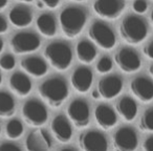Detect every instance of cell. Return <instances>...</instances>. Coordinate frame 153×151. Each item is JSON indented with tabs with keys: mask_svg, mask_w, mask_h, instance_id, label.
I'll return each mask as SVG.
<instances>
[{
	"mask_svg": "<svg viewBox=\"0 0 153 151\" xmlns=\"http://www.w3.org/2000/svg\"><path fill=\"white\" fill-rule=\"evenodd\" d=\"M38 92L40 97L53 108L60 107L68 98L67 82L62 77H51L39 85Z\"/></svg>",
	"mask_w": 153,
	"mask_h": 151,
	"instance_id": "6da1fadb",
	"label": "cell"
},
{
	"mask_svg": "<svg viewBox=\"0 0 153 151\" xmlns=\"http://www.w3.org/2000/svg\"><path fill=\"white\" fill-rule=\"evenodd\" d=\"M60 25L64 36L69 39L78 37L87 21V13L78 7H67L60 13Z\"/></svg>",
	"mask_w": 153,
	"mask_h": 151,
	"instance_id": "7a4b0ae2",
	"label": "cell"
},
{
	"mask_svg": "<svg viewBox=\"0 0 153 151\" xmlns=\"http://www.w3.org/2000/svg\"><path fill=\"white\" fill-rule=\"evenodd\" d=\"M120 34L128 44L136 45L142 43L148 36V26L143 18L129 15L125 17L120 25Z\"/></svg>",
	"mask_w": 153,
	"mask_h": 151,
	"instance_id": "3957f363",
	"label": "cell"
},
{
	"mask_svg": "<svg viewBox=\"0 0 153 151\" xmlns=\"http://www.w3.org/2000/svg\"><path fill=\"white\" fill-rule=\"evenodd\" d=\"M44 56L55 69L63 71L72 62V51L69 44L63 41H55L45 47Z\"/></svg>",
	"mask_w": 153,
	"mask_h": 151,
	"instance_id": "277c9868",
	"label": "cell"
},
{
	"mask_svg": "<svg viewBox=\"0 0 153 151\" xmlns=\"http://www.w3.org/2000/svg\"><path fill=\"white\" fill-rule=\"evenodd\" d=\"M22 118L30 127H41L48 120V112L44 103L37 99H30L22 105Z\"/></svg>",
	"mask_w": 153,
	"mask_h": 151,
	"instance_id": "5b68a950",
	"label": "cell"
},
{
	"mask_svg": "<svg viewBox=\"0 0 153 151\" xmlns=\"http://www.w3.org/2000/svg\"><path fill=\"white\" fill-rule=\"evenodd\" d=\"M90 40L103 49H112L117 44V36L113 30L103 21H94L88 30Z\"/></svg>",
	"mask_w": 153,
	"mask_h": 151,
	"instance_id": "8992f818",
	"label": "cell"
},
{
	"mask_svg": "<svg viewBox=\"0 0 153 151\" xmlns=\"http://www.w3.org/2000/svg\"><path fill=\"white\" fill-rule=\"evenodd\" d=\"M40 38L30 32H21L14 35L10 42L12 51L17 55L34 53L40 47Z\"/></svg>",
	"mask_w": 153,
	"mask_h": 151,
	"instance_id": "52a82bcc",
	"label": "cell"
},
{
	"mask_svg": "<svg viewBox=\"0 0 153 151\" xmlns=\"http://www.w3.org/2000/svg\"><path fill=\"white\" fill-rule=\"evenodd\" d=\"M114 151H135L138 146V138L134 128L123 126L114 132L112 136Z\"/></svg>",
	"mask_w": 153,
	"mask_h": 151,
	"instance_id": "ba28073f",
	"label": "cell"
},
{
	"mask_svg": "<svg viewBox=\"0 0 153 151\" xmlns=\"http://www.w3.org/2000/svg\"><path fill=\"white\" fill-rule=\"evenodd\" d=\"M67 115L76 128L87 127L90 122L89 105L82 99H74L67 106Z\"/></svg>",
	"mask_w": 153,
	"mask_h": 151,
	"instance_id": "9c48e42d",
	"label": "cell"
},
{
	"mask_svg": "<svg viewBox=\"0 0 153 151\" xmlns=\"http://www.w3.org/2000/svg\"><path fill=\"white\" fill-rule=\"evenodd\" d=\"M114 62L117 67L126 74H133L142 67L140 55L130 47L120 48L114 54Z\"/></svg>",
	"mask_w": 153,
	"mask_h": 151,
	"instance_id": "30bf717a",
	"label": "cell"
},
{
	"mask_svg": "<svg viewBox=\"0 0 153 151\" xmlns=\"http://www.w3.org/2000/svg\"><path fill=\"white\" fill-rule=\"evenodd\" d=\"M79 146L82 151H108V141L101 131L87 130L79 135Z\"/></svg>",
	"mask_w": 153,
	"mask_h": 151,
	"instance_id": "8fae6325",
	"label": "cell"
},
{
	"mask_svg": "<svg viewBox=\"0 0 153 151\" xmlns=\"http://www.w3.org/2000/svg\"><path fill=\"white\" fill-rule=\"evenodd\" d=\"M94 12L103 19L113 20L121 16L125 9L124 0H96L92 5Z\"/></svg>",
	"mask_w": 153,
	"mask_h": 151,
	"instance_id": "7c38bea8",
	"label": "cell"
},
{
	"mask_svg": "<svg viewBox=\"0 0 153 151\" xmlns=\"http://www.w3.org/2000/svg\"><path fill=\"white\" fill-rule=\"evenodd\" d=\"M53 147V140L46 129L37 128L30 131L25 138L27 151H49Z\"/></svg>",
	"mask_w": 153,
	"mask_h": 151,
	"instance_id": "4fadbf2b",
	"label": "cell"
},
{
	"mask_svg": "<svg viewBox=\"0 0 153 151\" xmlns=\"http://www.w3.org/2000/svg\"><path fill=\"white\" fill-rule=\"evenodd\" d=\"M123 80L117 74H109L103 77L98 83V92L105 100H111L117 97L123 90Z\"/></svg>",
	"mask_w": 153,
	"mask_h": 151,
	"instance_id": "5bb4252c",
	"label": "cell"
},
{
	"mask_svg": "<svg viewBox=\"0 0 153 151\" xmlns=\"http://www.w3.org/2000/svg\"><path fill=\"white\" fill-rule=\"evenodd\" d=\"M130 90L137 100L149 103L153 100V81L146 77H136L130 82Z\"/></svg>",
	"mask_w": 153,
	"mask_h": 151,
	"instance_id": "9a60e30c",
	"label": "cell"
},
{
	"mask_svg": "<svg viewBox=\"0 0 153 151\" xmlns=\"http://www.w3.org/2000/svg\"><path fill=\"white\" fill-rule=\"evenodd\" d=\"M94 81V74L90 68L80 66L74 70L70 78V82L76 91L79 94H85L90 89Z\"/></svg>",
	"mask_w": 153,
	"mask_h": 151,
	"instance_id": "2e32d148",
	"label": "cell"
},
{
	"mask_svg": "<svg viewBox=\"0 0 153 151\" xmlns=\"http://www.w3.org/2000/svg\"><path fill=\"white\" fill-rule=\"evenodd\" d=\"M51 129L56 140L60 143H67L72 138V127L68 118L64 115H58L51 123Z\"/></svg>",
	"mask_w": 153,
	"mask_h": 151,
	"instance_id": "e0dca14e",
	"label": "cell"
},
{
	"mask_svg": "<svg viewBox=\"0 0 153 151\" xmlns=\"http://www.w3.org/2000/svg\"><path fill=\"white\" fill-rule=\"evenodd\" d=\"M94 120L102 129L109 130L117 124L115 111L107 104H99L94 109Z\"/></svg>",
	"mask_w": 153,
	"mask_h": 151,
	"instance_id": "ac0fdd59",
	"label": "cell"
},
{
	"mask_svg": "<svg viewBox=\"0 0 153 151\" xmlns=\"http://www.w3.org/2000/svg\"><path fill=\"white\" fill-rule=\"evenodd\" d=\"M9 85L11 90L20 98L28 96L32 91L33 84L28 76L21 71H16L10 77Z\"/></svg>",
	"mask_w": 153,
	"mask_h": 151,
	"instance_id": "d6986e66",
	"label": "cell"
},
{
	"mask_svg": "<svg viewBox=\"0 0 153 151\" xmlns=\"http://www.w3.org/2000/svg\"><path fill=\"white\" fill-rule=\"evenodd\" d=\"M20 65L26 74L35 78H41L45 76L47 69H48V66H47L45 60H43L40 57H37V56L24 58L20 62Z\"/></svg>",
	"mask_w": 153,
	"mask_h": 151,
	"instance_id": "ffe728a7",
	"label": "cell"
},
{
	"mask_svg": "<svg viewBox=\"0 0 153 151\" xmlns=\"http://www.w3.org/2000/svg\"><path fill=\"white\" fill-rule=\"evenodd\" d=\"M115 109L117 113L127 122H132L137 115V104L133 98L124 96L115 102Z\"/></svg>",
	"mask_w": 153,
	"mask_h": 151,
	"instance_id": "44dd1931",
	"label": "cell"
},
{
	"mask_svg": "<svg viewBox=\"0 0 153 151\" xmlns=\"http://www.w3.org/2000/svg\"><path fill=\"white\" fill-rule=\"evenodd\" d=\"M9 20L15 28H23L33 21V13L25 7H15L10 11Z\"/></svg>",
	"mask_w": 153,
	"mask_h": 151,
	"instance_id": "7402d4cb",
	"label": "cell"
},
{
	"mask_svg": "<svg viewBox=\"0 0 153 151\" xmlns=\"http://www.w3.org/2000/svg\"><path fill=\"white\" fill-rule=\"evenodd\" d=\"M36 25L39 33L45 37H53L57 34V22L55 20V17L48 13L41 14L37 18Z\"/></svg>",
	"mask_w": 153,
	"mask_h": 151,
	"instance_id": "603a6c76",
	"label": "cell"
},
{
	"mask_svg": "<svg viewBox=\"0 0 153 151\" xmlns=\"http://www.w3.org/2000/svg\"><path fill=\"white\" fill-rule=\"evenodd\" d=\"M76 56L80 62L84 64H90L97 57V48L92 42L88 40H81L76 47Z\"/></svg>",
	"mask_w": 153,
	"mask_h": 151,
	"instance_id": "cb8c5ba5",
	"label": "cell"
},
{
	"mask_svg": "<svg viewBox=\"0 0 153 151\" xmlns=\"http://www.w3.org/2000/svg\"><path fill=\"white\" fill-rule=\"evenodd\" d=\"M16 112V102L7 91H0V118H11Z\"/></svg>",
	"mask_w": 153,
	"mask_h": 151,
	"instance_id": "d4e9b609",
	"label": "cell"
},
{
	"mask_svg": "<svg viewBox=\"0 0 153 151\" xmlns=\"http://www.w3.org/2000/svg\"><path fill=\"white\" fill-rule=\"evenodd\" d=\"M24 132L23 124L20 120L12 119L5 125V135L10 140H18Z\"/></svg>",
	"mask_w": 153,
	"mask_h": 151,
	"instance_id": "484cf974",
	"label": "cell"
},
{
	"mask_svg": "<svg viewBox=\"0 0 153 151\" xmlns=\"http://www.w3.org/2000/svg\"><path fill=\"white\" fill-rule=\"evenodd\" d=\"M138 127L144 132H153V107L146 109L143 112Z\"/></svg>",
	"mask_w": 153,
	"mask_h": 151,
	"instance_id": "4316f807",
	"label": "cell"
},
{
	"mask_svg": "<svg viewBox=\"0 0 153 151\" xmlns=\"http://www.w3.org/2000/svg\"><path fill=\"white\" fill-rule=\"evenodd\" d=\"M112 69V61L108 56H103L97 63V70L100 74H107Z\"/></svg>",
	"mask_w": 153,
	"mask_h": 151,
	"instance_id": "83f0119b",
	"label": "cell"
},
{
	"mask_svg": "<svg viewBox=\"0 0 153 151\" xmlns=\"http://www.w3.org/2000/svg\"><path fill=\"white\" fill-rule=\"evenodd\" d=\"M15 65L16 60L14 58V56L11 55V54H5V55H3L2 57L0 58V68L1 69L9 71V70L14 69Z\"/></svg>",
	"mask_w": 153,
	"mask_h": 151,
	"instance_id": "f1b7e54d",
	"label": "cell"
},
{
	"mask_svg": "<svg viewBox=\"0 0 153 151\" xmlns=\"http://www.w3.org/2000/svg\"><path fill=\"white\" fill-rule=\"evenodd\" d=\"M132 7H133L135 13L144 14L145 12L147 11L148 4H147L146 0H134L133 4H132Z\"/></svg>",
	"mask_w": 153,
	"mask_h": 151,
	"instance_id": "f546056e",
	"label": "cell"
},
{
	"mask_svg": "<svg viewBox=\"0 0 153 151\" xmlns=\"http://www.w3.org/2000/svg\"><path fill=\"white\" fill-rule=\"evenodd\" d=\"M0 151H23L19 145L12 142H4L0 144Z\"/></svg>",
	"mask_w": 153,
	"mask_h": 151,
	"instance_id": "4dcf8cb0",
	"label": "cell"
},
{
	"mask_svg": "<svg viewBox=\"0 0 153 151\" xmlns=\"http://www.w3.org/2000/svg\"><path fill=\"white\" fill-rule=\"evenodd\" d=\"M143 151H153V134L147 136L143 142Z\"/></svg>",
	"mask_w": 153,
	"mask_h": 151,
	"instance_id": "1f68e13d",
	"label": "cell"
},
{
	"mask_svg": "<svg viewBox=\"0 0 153 151\" xmlns=\"http://www.w3.org/2000/svg\"><path fill=\"white\" fill-rule=\"evenodd\" d=\"M143 53L147 58L153 60V39L145 45L144 48H143Z\"/></svg>",
	"mask_w": 153,
	"mask_h": 151,
	"instance_id": "d6a6232c",
	"label": "cell"
},
{
	"mask_svg": "<svg viewBox=\"0 0 153 151\" xmlns=\"http://www.w3.org/2000/svg\"><path fill=\"white\" fill-rule=\"evenodd\" d=\"M40 1H42L44 7H48V9H51V10L58 7L60 4V0H40Z\"/></svg>",
	"mask_w": 153,
	"mask_h": 151,
	"instance_id": "836d02e7",
	"label": "cell"
},
{
	"mask_svg": "<svg viewBox=\"0 0 153 151\" xmlns=\"http://www.w3.org/2000/svg\"><path fill=\"white\" fill-rule=\"evenodd\" d=\"M9 28V25H7V22L5 20L4 17L0 16V34H4L5 32Z\"/></svg>",
	"mask_w": 153,
	"mask_h": 151,
	"instance_id": "e575fe53",
	"label": "cell"
},
{
	"mask_svg": "<svg viewBox=\"0 0 153 151\" xmlns=\"http://www.w3.org/2000/svg\"><path fill=\"white\" fill-rule=\"evenodd\" d=\"M7 3H9V0H0V11L4 10L5 7L7 5Z\"/></svg>",
	"mask_w": 153,
	"mask_h": 151,
	"instance_id": "d590c367",
	"label": "cell"
},
{
	"mask_svg": "<svg viewBox=\"0 0 153 151\" xmlns=\"http://www.w3.org/2000/svg\"><path fill=\"white\" fill-rule=\"evenodd\" d=\"M91 98L92 99H100V94L98 92V90H94V91L91 92Z\"/></svg>",
	"mask_w": 153,
	"mask_h": 151,
	"instance_id": "8d00e7d4",
	"label": "cell"
},
{
	"mask_svg": "<svg viewBox=\"0 0 153 151\" xmlns=\"http://www.w3.org/2000/svg\"><path fill=\"white\" fill-rule=\"evenodd\" d=\"M58 151H76V150L74 148H72V147H65V148L59 149Z\"/></svg>",
	"mask_w": 153,
	"mask_h": 151,
	"instance_id": "74e56055",
	"label": "cell"
},
{
	"mask_svg": "<svg viewBox=\"0 0 153 151\" xmlns=\"http://www.w3.org/2000/svg\"><path fill=\"white\" fill-rule=\"evenodd\" d=\"M36 5H37V7H38V9H43V7H44V4H43L42 1H40V0H38V1H37Z\"/></svg>",
	"mask_w": 153,
	"mask_h": 151,
	"instance_id": "f35d334b",
	"label": "cell"
},
{
	"mask_svg": "<svg viewBox=\"0 0 153 151\" xmlns=\"http://www.w3.org/2000/svg\"><path fill=\"white\" fill-rule=\"evenodd\" d=\"M3 47H4V43H3L2 39L0 38V54H1V51H3Z\"/></svg>",
	"mask_w": 153,
	"mask_h": 151,
	"instance_id": "ab89813d",
	"label": "cell"
},
{
	"mask_svg": "<svg viewBox=\"0 0 153 151\" xmlns=\"http://www.w3.org/2000/svg\"><path fill=\"white\" fill-rule=\"evenodd\" d=\"M149 74H150L151 77L153 78V64H151L150 67H149Z\"/></svg>",
	"mask_w": 153,
	"mask_h": 151,
	"instance_id": "60d3db41",
	"label": "cell"
},
{
	"mask_svg": "<svg viewBox=\"0 0 153 151\" xmlns=\"http://www.w3.org/2000/svg\"><path fill=\"white\" fill-rule=\"evenodd\" d=\"M17 1H19V2H24V3H30V2H32L33 0H17Z\"/></svg>",
	"mask_w": 153,
	"mask_h": 151,
	"instance_id": "b9f144b4",
	"label": "cell"
},
{
	"mask_svg": "<svg viewBox=\"0 0 153 151\" xmlns=\"http://www.w3.org/2000/svg\"><path fill=\"white\" fill-rule=\"evenodd\" d=\"M150 19H151V23H152V26H153V11L151 12V16H150Z\"/></svg>",
	"mask_w": 153,
	"mask_h": 151,
	"instance_id": "7bdbcfd3",
	"label": "cell"
},
{
	"mask_svg": "<svg viewBox=\"0 0 153 151\" xmlns=\"http://www.w3.org/2000/svg\"><path fill=\"white\" fill-rule=\"evenodd\" d=\"M2 84V74H1V72H0V85Z\"/></svg>",
	"mask_w": 153,
	"mask_h": 151,
	"instance_id": "ee69618b",
	"label": "cell"
},
{
	"mask_svg": "<svg viewBox=\"0 0 153 151\" xmlns=\"http://www.w3.org/2000/svg\"><path fill=\"white\" fill-rule=\"evenodd\" d=\"M72 1H76V2H83L85 0H72Z\"/></svg>",
	"mask_w": 153,
	"mask_h": 151,
	"instance_id": "f6af8a7d",
	"label": "cell"
},
{
	"mask_svg": "<svg viewBox=\"0 0 153 151\" xmlns=\"http://www.w3.org/2000/svg\"><path fill=\"white\" fill-rule=\"evenodd\" d=\"M0 134H1V125H0Z\"/></svg>",
	"mask_w": 153,
	"mask_h": 151,
	"instance_id": "bcb514c9",
	"label": "cell"
}]
</instances>
